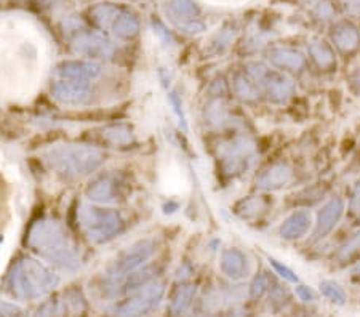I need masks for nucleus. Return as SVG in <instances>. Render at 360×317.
<instances>
[{
    "label": "nucleus",
    "instance_id": "nucleus-31",
    "mask_svg": "<svg viewBox=\"0 0 360 317\" xmlns=\"http://www.w3.org/2000/svg\"><path fill=\"white\" fill-rule=\"evenodd\" d=\"M167 96H168V103H170V105H172L173 112H175L176 117H178L179 129L184 130V131H188V117H186L181 96H179L176 91H170V93H168Z\"/></svg>",
    "mask_w": 360,
    "mask_h": 317
},
{
    "label": "nucleus",
    "instance_id": "nucleus-10",
    "mask_svg": "<svg viewBox=\"0 0 360 317\" xmlns=\"http://www.w3.org/2000/svg\"><path fill=\"white\" fill-rule=\"evenodd\" d=\"M51 98L65 106H86L93 98V90L89 82L79 80L56 79L50 86Z\"/></svg>",
    "mask_w": 360,
    "mask_h": 317
},
{
    "label": "nucleus",
    "instance_id": "nucleus-27",
    "mask_svg": "<svg viewBox=\"0 0 360 317\" xmlns=\"http://www.w3.org/2000/svg\"><path fill=\"white\" fill-rule=\"evenodd\" d=\"M205 122L212 127H221L228 122V109L221 98H213L205 105Z\"/></svg>",
    "mask_w": 360,
    "mask_h": 317
},
{
    "label": "nucleus",
    "instance_id": "nucleus-1",
    "mask_svg": "<svg viewBox=\"0 0 360 317\" xmlns=\"http://www.w3.org/2000/svg\"><path fill=\"white\" fill-rule=\"evenodd\" d=\"M27 247L51 266L61 271L75 273L82 268L77 245L66 228L53 218H42L32 224L27 233Z\"/></svg>",
    "mask_w": 360,
    "mask_h": 317
},
{
    "label": "nucleus",
    "instance_id": "nucleus-20",
    "mask_svg": "<svg viewBox=\"0 0 360 317\" xmlns=\"http://www.w3.org/2000/svg\"><path fill=\"white\" fill-rule=\"evenodd\" d=\"M332 39L336 48L341 50L342 53H351V51L357 50L360 45L359 29L351 22H341V25L336 26L333 29Z\"/></svg>",
    "mask_w": 360,
    "mask_h": 317
},
{
    "label": "nucleus",
    "instance_id": "nucleus-24",
    "mask_svg": "<svg viewBox=\"0 0 360 317\" xmlns=\"http://www.w3.org/2000/svg\"><path fill=\"white\" fill-rule=\"evenodd\" d=\"M103 138L114 146H129L135 141V134H133L131 127L125 124L109 125L103 129Z\"/></svg>",
    "mask_w": 360,
    "mask_h": 317
},
{
    "label": "nucleus",
    "instance_id": "nucleus-13",
    "mask_svg": "<svg viewBox=\"0 0 360 317\" xmlns=\"http://www.w3.org/2000/svg\"><path fill=\"white\" fill-rule=\"evenodd\" d=\"M85 195L86 199L93 202V204H115L120 195L117 176L112 175V173H103V175L95 176L89 184H86Z\"/></svg>",
    "mask_w": 360,
    "mask_h": 317
},
{
    "label": "nucleus",
    "instance_id": "nucleus-28",
    "mask_svg": "<svg viewBox=\"0 0 360 317\" xmlns=\"http://www.w3.org/2000/svg\"><path fill=\"white\" fill-rule=\"evenodd\" d=\"M271 285H274V282H272V278L269 276V273L261 271V273L255 276L252 284H250V298L261 299L266 295V293H269L272 288H274Z\"/></svg>",
    "mask_w": 360,
    "mask_h": 317
},
{
    "label": "nucleus",
    "instance_id": "nucleus-23",
    "mask_svg": "<svg viewBox=\"0 0 360 317\" xmlns=\"http://www.w3.org/2000/svg\"><path fill=\"white\" fill-rule=\"evenodd\" d=\"M266 207H268V204H266L264 198H261V195H252V198H245L237 202L234 205V212L242 220H252V218L261 215L266 210Z\"/></svg>",
    "mask_w": 360,
    "mask_h": 317
},
{
    "label": "nucleus",
    "instance_id": "nucleus-42",
    "mask_svg": "<svg viewBox=\"0 0 360 317\" xmlns=\"http://www.w3.org/2000/svg\"><path fill=\"white\" fill-rule=\"evenodd\" d=\"M342 4H345L346 8H349L351 11L360 10V0H342Z\"/></svg>",
    "mask_w": 360,
    "mask_h": 317
},
{
    "label": "nucleus",
    "instance_id": "nucleus-17",
    "mask_svg": "<svg viewBox=\"0 0 360 317\" xmlns=\"http://www.w3.org/2000/svg\"><path fill=\"white\" fill-rule=\"evenodd\" d=\"M312 224L311 212L307 210H296L292 215L282 221L278 226V235L285 240H298L303 239L309 233Z\"/></svg>",
    "mask_w": 360,
    "mask_h": 317
},
{
    "label": "nucleus",
    "instance_id": "nucleus-12",
    "mask_svg": "<svg viewBox=\"0 0 360 317\" xmlns=\"http://www.w3.org/2000/svg\"><path fill=\"white\" fill-rule=\"evenodd\" d=\"M58 79L79 80V82H90L103 74V66L98 61L91 60H66L55 66Z\"/></svg>",
    "mask_w": 360,
    "mask_h": 317
},
{
    "label": "nucleus",
    "instance_id": "nucleus-7",
    "mask_svg": "<svg viewBox=\"0 0 360 317\" xmlns=\"http://www.w3.org/2000/svg\"><path fill=\"white\" fill-rule=\"evenodd\" d=\"M255 157H257L255 144L247 138H236L221 148L219 154L221 170L228 176H239L252 167Z\"/></svg>",
    "mask_w": 360,
    "mask_h": 317
},
{
    "label": "nucleus",
    "instance_id": "nucleus-45",
    "mask_svg": "<svg viewBox=\"0 0 360 317\" xmlns=\"http://www.w3.org/2000/svg\"><path fill=\"white\" fill-rule=\"evenodd\" d=\"M133 2H146V0H133Z\"/></svg>",
    "mask_w": 360,
    "mask_h": 317
},
{
    "label": "nucleus",
    "instance_id": "nucleus-5",
    "mask_svg": "<svg viewBox=\"0 0 360 317\" xmlns=\"http://www.w3.org/2000/svg\"><path fill=\"white\" fill-rule=\"evenodd\" d=\"M155 253V242L153 239H139L131 245L122 250L117 257L112 259L104 274L103 293L106 297L115 298L117 285L133 271L144 266Z\"/></svg>",
    "mask_w": 360,
    "mask_h": 317
},
{
    "label": "nucleus",
    "instance_id": "nucleus-26",
    "mask_svg": "<svg viewBox=\"0 0 360 317\" xmlns=\"http://www.w3.org/2000/svg\"><path fill=\"white\" fill-rule=\"evenodd\" d=\"M119 11L120 7H117L115 4H98L90 10V16L98 27L106 31V29L111 27L112 21L115 20Z\"/></svg>",
    "mask_w": 360,
    "mask_h": 317
},
{
    "label": "nucleus",
    "instance_id": "nucleus-32",
    "mask_svg": "<svg viewBox=\"0 0 360 317\" xmlns=\"http://www.w3.org/2000/svg\"><path fill=\"white\" fill-rule=\"evenodd\" d=\"M359 249H360V233L354 235L352 239L347 240L346 244L341 247L336 257H338V259H341V261H347V259H351L354 255H356Z\"/></svg>",
    "mask_w": 360,
    "mask_h": 317
},
{
    "label": "nucleus",
    "instance_id": "nucleus-29",
    "mask_svg": "<svg viewBox=\"0 0 360 317\" xmlns=\"http://www.w3.org/2000/svg\"><path fill=\"white\" fill-rule=\"evenodd\" d=\"M319 288H321L322 295L325 298H328L333 304H338V306L346 304V302H347L346 293H345V290H342V287H340L338 284H336V282L322 280L321 284H319Z\"/></svg>",
    "mask_w": 360,
    "mask_h": 317
},
{
    "label": "nucleus",
    "instance_id": "nucleus-8",
    "mask_svg": "<svg viewBox=\"0 0 360 317\" xmlns=\"http://www.w3.org/2000/svg\"><path fill=\"white\" fill-rule=\"evenodd\" d=\"M162 8L167 18L186 34L195 36L207 29L205 22L199 20L200 8L193 0H164Z\"/></svg>",
    "mask_w": 360,
    "mask_h": 317
},
{
    "label": "nucleus",
    "instance_id": "nucleus-25",
    "mask_svg": "<svg viewBox=\"0 0 360 317\" xmlns=\"http://www.w3.org/2000/svg\"><path fill=\"white\" fill-rule=\"evenodd\" d=\"M309 55L316 65L323 71H332L336 66V58L330 45L325 42H314L309 45Z\"/></svg>",
    "mask_w": 360,
    "mask_h": 317
},
{
    "label": "nucleus",
    "instance_id": "nucleus-21",
    "mask_svg": "<svg viewBox=\"0 0 360 317\" xmlns=\"http://www.w3.org/2000/svg\"><path fill=\"white\" fill-rule=\"evenodd\" d=\"M195 298V287L193 285H181L172 297L168 313L172 317H183L191 309Z\"/></svg>",
    "mask_w": 360,
    "mask_h": 317
},
{
    "label": "nucleus",
    "instance_id": "nucleus-11",
    "mask_svg": "<svg viewBox=\"0 0 360 317\" xmlns=\"http://www.w3.org/2000/svg\"><path fill=\"white\" fill-rule=\"evenodd\" d=\"M258 86L261 93L274 105H283L295 95V84L282 71L268 69L258 82Z\"/></svg>",
    "mask_w": 360,
    "mask_h": 317
},
{
    "label": "nucleus",
    "instance_id": "nucleus-39",
    "mask_svg": "<svg viewBox=\"0 0 360 317\" xmlns=\"http://www.w3.org/2000/svg\"><path fill=\"white\" fill-rule=\"evenodd\" d=\"M191 276H193V268L189 266L188 263H184L179 266V269L176 271L175 274V280L176 282H181V284H184V282H188L191 279Z\"/></svg>",
    "mask_w": 360,
    "mask_h": 317
},
{
    "label": "nucleus",
    "instance_id": "nucleus-44",
    "mask_svg": "<svg viewBox=\"0 0 360 317\" xmlns=\"http://www.w3.org/2000/svg\"><path fill=\"white\" fill-rule=\"evenodd\" d=\"M164 209H165V210H164L165 213H173V210H167L168 205H165ZM170 209H175V210H176V209H178V204H170Z\"/></svg>",
    "mask_w": 360,
    "mask_h": 317
},
{
    "label": "nucleus",
    "instance_id": "nucleus-30",
    "mask_svg": "<svg viewBox=\"0 0 360 317\" xmlns=\"http://www.w3.org/2000/svg\"><path fill=\"white\" fill-rule=\"evenodd\" d=\"M63 313H65V306H63L61 299L50 298L40 304L34 317H61Z\"/></svg>",
    "mask_w": 360,
    "mask_h": 317
},
{
    "label": "nucleus",
    "instance_id": "nucleus-16",
    "mask_svg": "<svg viewBox=\"0 0 360 317\" xmlns=\"http://www.w3.org/2000/svg\"><path fill=\"white\" fill-rule=\"evenodd\" d=\"M293 181V170L292 167L277 162L269 165L268 169L263 170L257 176V188L261 191H277V189H282L288 186L290 183Z\"/></svg>",
    "mask_w": 360,
    "mask_h": 317
},
{
    "label": "nucleus",
    "instance_id": "nucleus-34",
    "mask_svg": "<svg viewBox=\"0 0 360 317\" xmlns=\"http://www.w3.org/2000/svg\"><path fill=\"white\" fill-rule=\"evenodd\" d=\"M288 302V293L285 288L274 285V288L269 292V304L276 311H281L283 306H285Z\"/></svg>",
    "mask_w": 360,
    "mask_h": 317
},
{
    "label": "nucleus",
    "instance_id": "nucleus-14",
    "mask_svg": "<svg viewBox=\"0 0 360 317\" xmlns=\"http://www.w3.org/2000/svg\"><path fill=\"white\" fill-rule=\"evenodd\" d=\"M345 213V200L338 195L330 199L321 210L317 213V220L314 224V231H312V239L321 240L332 233L340 223Z\"/></svg>",
    "mask_w": 360,
    "mask_h": 317
},
{
    "label": "nucleus",
    "instance_id": "nucleus-22",
    "mask_svg": "<svg viewBox=\"0 0 360 317\" xmlns=\"http://www.w3.org/2000/svg\"><path fill=\"white\" fill-rule=\"evenodd\" d=\"M232 86H234V93L237 95V98L243 103H248V105L257 103L259 100V95H263L261 93L259 86L255 84L245 72L236 74L234 80H232Z\"/></svg>",
    "mask_w": 360,
    "mask_h": 317
},
{
    "label": "nucleus",
    "instance_id": "nucleus-35",
    "mask_svg": "<svg viewBox=\"0 0 360 317\" xmlns=\"http://www.w3.org/2000/svg\"><path fill=\"white\" fill-rule=\"evenodd\" d=\"M153 29H154V34L159 37V40L162 42V45H165V47H170V45H175L176 40L175 37L172 36V32L168 31V29L162 25L160 21H153Z\"/></svg>",
    "mask_w": 360,
    "mask_h": 317
},
{
    "label": "nucleus",
    "instance_id": "nucleus-18",
    "mask_svg": "<svg viewBox=\"0 0 360 317\" xmlns=\"http://www.w3.org/2000/svg\"><path fill=\"white\" fill-rule=\"evenodd\" d=\"M268 58L277 71L300 72L306 66V56L301 51L290 47H274L269 50Z\"/></svg>",
    "mask_w": 360,
    "mask_h": 317
},
{
    "label": "nucleus",
    "instance_id": "nucleus-19",
    "mask_svg": "<svg viewBox=\"0 0 360 317\" xmlns=\"http://www.w3.org/2000/svg\"><path fill=\"white\" fill-rule=\"evenodd\" d=\"M109 29H111L114 37H117L120 40H130L138 36L139 20L135 13H131V11L120 8Z\"/></svg>",
    "mask_w": 360,
    "mask_h": 317
},
{
    "label": "nucleus",
    "instance_id": "nucleus-41",
    "mask_svg": "<svg viewBox=\"0 0 360 317\" xmlns=\"http://www.w3.org/2000/svg\"><path fill=\"white\" fill-rule=\"evenodd\" d=\"M316 11H317V13H319V16H322V18H328V16L333 13L332 7H330V5H328L327 2L319 5V7H317V10H316Z\"/></svg>",
    "mask_w": 360,
    "mask_h": 317
},
{
    "label": "nucleus",
    "instance_id": "nucleus-40",
    "mask_svg": "<svg viewBox=\"0 0 360 317\" xmlns=\"http://www.w3.org/2000/svg\"><path fill=\"white\" fill-rule=\"evenodd\" d=\"M351 210L354 212H360V180L356 184V188H354V193H352V198H351Z\"/></svg>",
    "mask_w": 360,
    "mask_h": 317
},
{
    "label": "nucleus",
    "instance_id": "nucleus-4",
    "mask_svg": "<svg viewBox=\"0 0 360 317\" xmlns=\"http://www.w3.org/2000/svg\"><path fill=\"white\" fill-rule=\"evenodd\" d=\"M79 226L91 244L104 245L124 234L125 216L117 209L100 204H80L77 209Z\"/></svg>",
    "mask_w": 360,
    "mask_h": 317
},
{
    "label": "nucleus",
    "instance_id": "nucleus-15",
    "mask_svg": "<svg viewBox=\"0 0 360 317\" xmlns=\"http://www.w3.org/2000/svg\"><path fill=\"white\" fill-rule=\"evenodd\" d=\"M219 269L231 280H242L250 274L248 257L237 247H229L221 252Z\"/></svg>",
    "mask_w": 360,
    "mask_h": 317
},
{
    "label": "nucleus",
    "instance_id": "nucleus-38",
    "mask_svg": "<svg viewBox=\"0 0 360 317\" xmlns=\"http://www.w3.org/2000/svg\"><path fill=\"white\" fill-rule=\"evenodd\" d=\"M0 317H22V311L7 302H0Z\"/></svg>",
    "mask_w": 360,
    "mask_h": 317
},
{
    "label": "nucleus",
    "instance_id": "nucleus-6",
    "mask_svg": "<svg viewBox=\"0 0 360 317\" xmlns=\"http://www.w3.org/2000/svg\"><path fill=\"white\" fill-rule=\"evenodd\" d=\"M165 295V287L162 282L154 280L149 285L139 288L130 298L122 302L115 309L114 317H143L153 311Z\"/></svg>",
    "mask_w": 360,
    "mask_h": 317
},
{
    "label": "nucleus",
    "instance_id": "nucleus-3",
    "mask_svg": "<svg viewBox=\"0 0 360 317\" xmlns=\"http://www.w3.org/2000/svg\"><path fill=\"white\" fill-rule=\"evenodd\" d=\"M44 160L56 175L66 180H79L100 169L106 154L89 144H56L44 153Z\"/></svg>",
    "mask_w": 360,
    "mask_h": 317
},
{
    "label": "nucleus",
    "instance_id": "nucleus-36",
    "mask_svg": "<svg viewBox=\"0 0 360 317\" xmlns=\"http://www.w3.org/2000/svg\"><path fill=\"white\" fill-rule=\"evenodd\" d=\"M234 29H223L221 32L218 34V37H217V40H214V53H218V51H223L226 47H228V45L231 44V40L234 39Z\"/></svg>",
    "mask_w": 360,
    "mask_h": 317
},
{
    "label": "nucleus",
    "instance_id": "nucleus-9",
    "mask_svg": "<svg viewBox=\"0 0 360 317\" xmlns=\"http://www.w3.org/2000/svg\"><path fill=\"white\" fill-rule=\"evenodd\" d=\"M72 51L91 61H111L115 56V45L111 39L96 31L79 32L72 39Z\"/></svg>",
    "mask_w": 360,
    "mask_h": 317
},
{
    "label": "nucleus",
    "instance_id": "nucleus-2",
    "mask_svg": "<svg viewBox=\"0 0 360 317\" xmlns=\"http://www.w3.org/2000/svg\"><path fill=\"white\" fill-rule=\"evenodd\" d=\"M61 278L44 261L34 257H21L11 264L7 276L8 292L22 302L39 299L60 285Z\"/></svg>",
    "mask_w": 360,
    "mask_h": 317
},
{
    "label": "nucleus",
    "instance_id": "nucleus-33",
    "mask_svg": "<svg viewBox=\"0 0 360 317\" xmlns=\"http://www.w3.org/2000/svg\"><path fill=\"white\" fill-rule=\"evenodd\" d=\"M268 261L282 279H285L287 282H292V284H298L300 279H298V276L295 274L293 269H290L288 266H285V264H282L281 261H278V259L272 258V257H268Z\"/></svg>",
    "mask_w": 360,
    "mask_h": 317
},
{
    "label": "nucleus",
    "instance_id": "nucleus-43",
    "mask_svg": "<svg viewBox=\"0 0 360 317\" xmlns=\"http://www.w3.org/2000/svg\"><path fill=\"white\" fill-rule=\"evenodd\" d=\"M229 317H247V314L243 311H231Z\"/></svg>",
    "mask_w": 360,
    "mask_h": 317
},
{
    "label": "nucleus",
    "instance_id": "nucleus-37",
    "mask_svg": "<svg viewBox=\"0 0 360 317\" xmlns=\"http://www.w3.org/2000/svg\"><path fill=\"white\" fill-rule=\"evenodd\" d=\"M295 292H296V297H298L301 302H304V303H312L317 299V293L312 290L309 285H303V284L296 285Z\"/></svg>",
    "mask_w": 360,
    "mask_h": 317
}]
</instances>
